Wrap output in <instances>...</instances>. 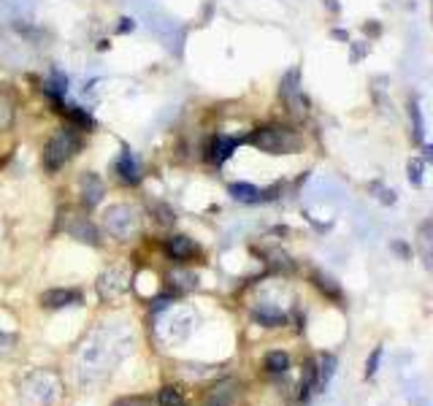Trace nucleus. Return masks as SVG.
I'll list each match as a JSON object with an SVG mask.
<instances>
[{"mask_svg": "<svg viewBox=\"0 0 433 406\" xmlns=\"http://www.w3.org/2000/svg\"><path fill=\"white\" fill-rule=\"evenodd\" d=\"M249 144L265 154H290L301 147V138L287 127H260L249 136Z\"/></svg>", "mask_w": 433, "mask_h": 406, "instance_id": "nucleus-1", "label": "nucleus"}, {"mask_svg": "<svg viewBox=\"0 0 433 406\" xmlns=\"http://www.w3.org/2000/svg\"><path fill=\"white\" fill-rule=\"evenodd\" d=\"M363 54H366V49H360V46H355V49H352V60H355V62L360 60Z\"/></svg>", "mask_w": 433, "mask_h": 406, "instance_id": "nucleus-26", "label": "nucleus"}, {"mask_svg": "<svg viewBox=\"0 0 433 406\" xmlns=\"http://www.w3.org/2000/svg\"><path fill=\"white\" fill-rule=\"evenodd\" d=\"M379 355H382V350H379V347H377V350H374V355H371V360H368V368H366V374H368V376H371V374H374V371H377V363H379Z\"/></svg>", "mask_w": 433, "mask_h": 406, "instance_id": "nucleus-21", "label": "nucleus"}, {"mask_svg": "<svg viewBox=\"0 0 433 406\" xmlns=\"http://www.w3.org/2000/svg\"><path fill=\"white\" fill-rule=\"evenodd\" d=\"M287 365H290V357H287L285 352H268V357H265V368L274 371V374L287 371Z\"/></svg>", "mask_w": 433, "mask_h": 406, "instance_id": "nucleus-17", "label": "nucleus"}, {"mask_svg": "<svg viewBox=\"0 0 433 406\" xmlns=\"http://www.w3.org/2000/svg\"><path fill=\"white\" fill-rule=\"evenodd\" d=\"M103 225H106V230L114 236V239L130 241L133 236L138 233L141 219H138V211L130 206V203H114V206H108L106 211H103Z\"/></svg>", "mask_w": 433, "mask_h": 406, "instance_id": "nucleus-3", "label": "nucleus"}, {"mask_svg": "<svg viewBox=\"0 0 433 406\" xmlns=\"http://www.w3.org/2000/svg\"><path fill=\"white\" fill-rule=\"evenodd\" d=\"M409 119H412V138H414L417 144H423L425 125H423V111H420L417 101H409Z\"/></svg>", "mask_w": 433, "mask_h": 406, "instance_id": "nucleus-15", "label": "nucleus"}, {"mask_svg": "<svg viewBox=\"0 0 433 406\" xmlns=\"http://www.w3.org/2000/svg\"><path fill=\"white\" fill-rule=\"evenodd\" d=\"M0 344H14V339H11L8 333H0ZM0 350H3V347H0Z\"/></svg>", "mask_w": 433, "mask_h": 406, "instance_id": "nucleus-28", "label": "nucleus"}, {"mask_svg": "<svg viewBox=\"0 0 433 406\" xmlns=\"http://www.w3.org/2000/svg\"><path fill=\"white\" fill-rule=\"evenodd\" d=\"M241 396V385L236 379H222L211 387V393L206 396L203 406H236Z\"/></svg>", "mask_w": 433, "mask_h": 406, "instance_id": "nucleus-5", "label": "nucleus"}, {"mask_svg": "<svg viewBox=\"0 0 433 406\" xmlns=\"http://www.w3.org/2000/svg\"><path fill=\"white\" fill-rule=\"evenodd\" d=\"M114 173H117V179L122 184H138L141 182V168H138V162L133 160V154L128 152V149L119 152L117 162H114Z\"/></svg>", "mask_w": 433, "mask_h": 406, "instance_id": "nucleus-7", "label": "nucleus"}, {"mask_svg": "<svg viewBox=\"0 0 433 406\" xmlns=\"http://www.w3.org/2000/svg\"><path fill=\"white\" fill-rule=\"evenodd\" d=\"M233 149H236V141H233V138H222V136H219V138H214V144H211L209 157L219 165V162H225L230 154H233Z\"/></svg>", "mask_w": 433, "mask_h": 406, "instance_id": "nucleus-12", "label": "nucleus"}, {"mask_svg": "<svg viewBox=\"0 0 433 406\" xmlns=\"http://www.w3.org/2000/svg\"><path fill=\"white\" fill-rule=\"evenodd\" d=\"M68 230H71V236H76V239H82L87 244H97V230H95V225L87 222V219H73V225Z\"/></svg>", "mask_w": 433, "mask_h": 406, "instance_id": "nucleus-13", "label": "nucleus"}, {"mask_svg": "<svg viewBox=\"0 0 433 406\" xmlns=\"http://www.w3.org/2000/svg\"><path fill=\"white\" fill-rule=\"evenodd\" d=\"M406 176L414 187H420V184H423V160H409L406 162Z\"/></svg>", "mask_w": 433, "mask_h": 406, "instance_id": "nucleus-19", "label": "nucleus"}, {"mask_svg": "<svg viewBox=\"0 0 433 406\" xmlns=\"http://www.w3.org/2000/svg\"><path fill=\"white\" fill-rule=\"evenodd\" d=\"M41 304L46 309H62V306H73V304H82V293L71 287H54V290H46L41 295Z\"/></svg>", "mask_w": 433, "mask_h": 406, "instance_id": "nucleus-6", "label": "nucleus"}, {"mask_svg": "<svg viewBox=\"0 0 433 406\" xmlns=\"http://www.w3.org/2000/svg\"><path fill=\"white\" fill-rule=\"evenodd\" d=\"M379 198H382V203H395V193H392V190H382Z\"/></svg>", "mask_w": 433, "mask_h": 406, "instance_id": "nucleus-23", "label": "nucleus"}, {"mask_svg": "<svg viewBox=\"0 0 433 406\" xmlns=\"http://www.w3.org/2000/svg\"><path fill=\"white\" fill-rule=\"evenodd\" d=\"M333 38L336 41H349V33L346 30H333Z\"/></svg>", "mask_w": 433, "mask_h": 406, "instance_id": "nucleus-24", "label": "nucleus"}, {"mask_svg": "<svg viewBox=\"0 0 433 406\" xmlns=\"http://www.w3.org/2000/svg\"><path fill=\"white\" fill-rule=\"evenodd\" d=\"M423 152H425V160L433 162V144H425V147H423Z\"/></svg>", "mask_w": 433, "mask_h": 406, "instance_id": "nucleus-25", "label": "nucleus"}, {"mask_svg": "<svg viewBox=\"0 0 433 406\" xmlns=\"http://www.w3.org/2000/svg\"><path fill=\"white\" fill-rule=\"evenodd\" d=\"M363 30L371 33V36H379V25H363Z\"/></svg>", "mask_w": 433, "mask_h": 406, "instance_id": "nucleus-27", "label": "nucleus"}, {"mask_svg": "<svg viewBox=\"0 0 433 406\" xmlns=\"http://www.w3.org/2000/svg\"><path fill=\"white\" fill-rule=\"evenodd\" d=\"M152 214H154V219H157L160 225H173V211L168 206H163V203H154Z\"/></svg>", "mask_w": 433, "mask_h": 406, "instance_id": "nucleus-20", "label": "nucleus"}, {"mask_svg": "<svg viewBox=\"0 0 433 406\" xmlns=\"http://www.w3.org/2000/svg\"><path fill=\"white\" fill-rule=\"evenodd\" d=\"M79 184H82V195H84L87 206H95V203L103 198V182H100L97 173H84V176L79 179Z\"/></svg>", "mask_w": 433, "mask_h": 406, "instance_id": "nucleus-9", "label": "nucleus"}, {"mask_svg": "<svg viewBox=\"0 0 433 406\" xmlns=\"http://www.w3.org/2000/svg\"><path fill=\"white\" fill-rule=\"evenodd\" d=\"M282 98L287 101L290 111H303L306 101L301 98V90H298V71H290L287 79L282 81Z\"/></svg>", "mask_w": 433, "mask_h": 406, "instance_id": "nucleus-8", "label": "nucleus"}, {"mask_svg": "<svg viewBox=\"0 0 433 406\" xmlns=\"http://www.w3.org/2000/svg\"><path fill=\"white\" fill-rule=\"evenodd\" d=\"M195 252H198V244L192 239H187V236H173L168 241V254L173 260H187L190 254H195Z\"/></svg>", "mask_w": 433, "mask_h": 406, "instance_id": "nucleus-10", "label": "nucleus"}, {"mask_svg": "<svg viewBox=\"0 0 433 406\" xmlns=\"http://www.w3.org/2000/svg\"><path fill=\"white\" fill-rule=\"evenodd\" d=\"M76 152H79V136H76V133H73L71 127L57 130L54 136L46 141V147H44V168L49 173L60 171V168L65 165V162L71 160Z\"/></svg>", "mask_w": 433, "mask_h": 406, "instance_id": "nucleus-2", "label": "nucleus"}, {"mask_svg": "<svg viewBox=\"0 0 433 406\" xmlns=\"http://www.w3.org/2000/svg\"><path fill=\"white\" fill-rule=\"evenodd\" d=\"M160 406H187L182 398V393L176 387H163L160 390Z\"/></svg>", "mask_w": 433, "mask_h": 406, "instance_id": "nucleus-18", "label": "nucleus"}, {"mask_svg": "<svg viewBox=\"0 0 433 406\" xmlns=\"http://www.w3.org/2000/svg\"><path fill=\"white\" fill-rule=\"evenodd\" d=\"M230 195H233L236 201H241V203H257V201H263V193H260L255 184H246V182L230 184Z\"/></svg>", "mask_w": 433, "mask_h": 406, "instance_id": "nucleus-11", "label": "nucleus"}, {"mask_svg": "<svg viewBox=\"0 0 433 406\" xmlns=\"http://www.w3.org/2000/svg\"><path fill=\"white\" fill-rule=\"evenodd\" d=\"M130 30H133V19H119L117 33H130Z\"/></svg>", "mask_w": 433, "mask_h": 406, "instance_id": "nucleus-22", "label": "nucleus"}, {"mask_svg": "<svg viewBox=\"0 0 433 406\" xmlns=\"http://www.w3.org/2000/svg\"><path fill=\"white\" fill-rule=\"evenodd\" d=\"M325 5H328L331 11H338V3H336V0H325Z\"/></svg>", "mask_w": 433, "mask_h": 406, "instance_id": "nucleus-29", "label": "nucleus"}, {"mask_svg": "<svg viewBox=\"0 0 433 406\" xmlns=\"http://www.w3.org/2000/svg\"><path fill=\"white\" fill-rule=\"evenodd\" d=\"M420 252H423L425 263L433 265V222H425L420 228Z\"/></svg>", "mask_w": 433, "mask_h": 406, "instance_id": "nucleus-14", "label": "nucleus"}, {"mask_svg": "<svg viewBox=\"0 0 433 406\" xmlns=\"http://www.w3.org/2000/svg\"><path fill=\"white\" fill-rule=\"evenodd\" d=\"M11 122H14V101L5 90H0V130L11 127Z\"/></svg>", "mask_w": 433, "mask_h": 406, "instance_id": "nucleus-16", "label": "nucleus"}, {"mask_svg": "<svg viewBox=\"0 0 433 406\" xmlns=\"http://www.w3.org/2000/svg\"><path fill=\"white\" fill-rule=\"evenodd\" d=\"M128 282H130V271L128 265H111L100 274L97 279V295L103 301H114L128 290Z\"/></svg>", "mask_w": 433, "mask_h": 406, "instance_id": "nucleus-4", "label": "nucleus"}]
</instances>
